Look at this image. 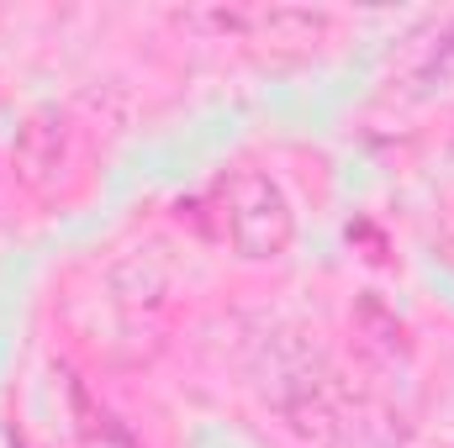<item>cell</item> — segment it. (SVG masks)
Returning <instances> with one entry per match:
<instances>
[{
	"label": "cell",
	"mask_w": 454,
	"mask_h": 448,
	"mask_svg": "<svg viewBox=\"0 0 454 448\" xmlns=\"http://www.w3.org/2000/svg\"><path fill=\"white\" fill-rule=\"evenodd\" d=\"M217 206H223V232L243 259H280L296 237V217L286 190L259 174V169H238L217 185Z\"/></svg>",
	"instance_id": "6da1fadb"
},
{
	"label": "cell",
	"mask_w": 454,
	"mask_h": 448,
	"mask_svg": "<svg viewBox=\"0 0 454 448\" xmlns=\"http://www.w3.org/2000/svg\"><path fill=\"white\" fill-rule=\"evenodd\" d=\"M64 158H69V121L59 112L27 116V127L16 132V174H21V185L48 190L64 174Z\"/></svg>",
	"instance_id": "7a4b0ae2"
},
{
	"label": "cell",
	"mask_w": 454,
	"mask_h": 448,
	"mask_svg": "<svg viewBox=\"0 0 454 448\" xmlns=\"http://www.w3.org/2000/svg\"><path fill=\"white\" fill-rule=\"evenodd\" d=\"M450 74H454V16L439 27V48H428L423 69H418V90H434V85H444Z\"/></svg>",
	"instance_id": "3957f363"
}]
</instances>
